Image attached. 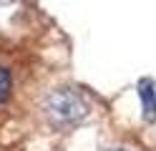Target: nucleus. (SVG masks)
<instances>
[{
    "label": "nucleus",
    "instance_id": "nucleus-1",
    "mask_svg": "<svg viewBox=\"0 0 156 151\" xmlns=\"http://www.w3.org/2000/svg\"><path fill=\"white\" fill-rule=\"evenodd\" d=\"M45 116L53 126H73L88 116V103L76 91L61 88L45 98Z\"/></svg>",
    "mask_w": 156,
    "mask_h": 151
},
{
    "label": "nucleus",
    "instance_id": "nucleus-2",
    "mask_svg": "<svg viewBox=\"0 0 156 151\" xmlns=\"http://www.w3.org/2000/svg\"><path fill=\"white\" fill-rule=\"evenodd\" d=\"M139 96H141L144 121L154 124V121H156V91H154V81L151 78H144L141 83H139Z\"/></svg>",
    "mask_w": 156,
    "mask_h": 151
},
{
    "label": "nucleus",
    "instance_id": "nucleus-3",
    "mask_svg": "<svg viewBox=\"0 0 156 151\" xmlns=\"http://www.w3.org/2000/svg\"><path fill=\"white\" fill-rule=\"evenodd\" d=\"M8 93H10V73L0 66V103L8 98Z\"/></svg>",
    "mask_w": 156,
    "mask_h": 151
},
{
    "label": "nucleus",
    "instance_id": "nucleus-4",
    "mask_svg": "<svg viewBox=\"0 0 156 151\" xmlns=\"http://www.w3.org/2000/svg\"><path fill=\"white\" fill-rule=\"evenodd\" d=\"M5 3H10V0H0V5H5Z\"/></svg>",
    "mask_w": 156,
    "mask_h": 151
},
{
    "label": "nucleus",
    "instance_id": "nucleus-5",
    "mask_svg": "<svg viewBox=\"0 0 156 151\" xmlns=\"http://www.w3.org/2000/svg\"><path fill=\"white\" fill-rule=\"evenodd\" d=\"M116 151H123V149H116Z\"/></svg>",
    "mask_w": 156,
    "mask_h": 151
}]
</instances>
